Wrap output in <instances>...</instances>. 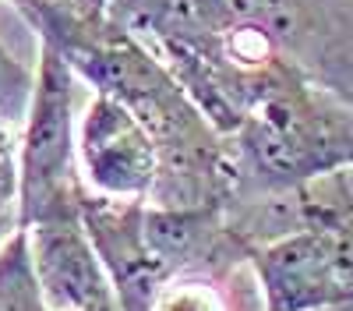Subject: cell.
Returning a JSON list of instances; mask_svg holds the SVG:
<instances>
[{"mask_svg": "<svg viewBox=\"0 0 353 311\" xmlns=\"http://www.w3.org/2000/svg\"><path fill=\"white\" fill-rule=\"evenodd\" d=\"M36 39L68 61L78 81L117 99L152 134L159 170L145 202L152 205H230L241 170L230 141L198 110L163 57L110 14H81L68 0H11Z\"/></svg>", "mask_w": 353, "mask_h": 311, "instance_id": "cell-1", "label": "cell"}, {"mask_svg": "<svg viewBox=\"0 0 353 311\" xmlns=\"http://www.w3.org/2000/svg\"><path fill=\"white\" fill-rule=\"evenodd\" d=\"M39 43V61L32 71L25 117L18 124L14 149V226L32 223L36 216L71 205L81 194L74 166V71L50 43Z\"/></svg>", "mask_w": 353, "mask_h": 311, "instance_id": "cell-2", "label": "cell"}, {"mask_svg": "<svg viewBox=\"0 0 353 311\" xmlns=\"http://www.w3.org/2000/svg\"><path fill=\"white\" fill-rule=\"evenodd\" d=\"M74 166L88 194L149 198L159 156L152 134L117 99L92 92L74 121Z\"/></svg>", "mask_w": 353, "mask_h": 311, "instance_id": "cell-3", "label": "cell"}, {"mask_svg": "<svg viewBox=\"0 0 353 311\" xmlns=\"http://www.w3.org/2000/svg\"><path fill=\"white\" fill-rule=\"evenodd\" d=\"M78 212L110 279L117 311H152L170 272L145 241V198H103L81 188Z\"/></svg>", "mask_w": 353, "mask_h": 311, "instance_id": "cell-4", "label": "cell"}, {"mask_svg": "<svg viewBox=\"0 0 353 311\" xmlns=\"http://www.w3.org/2000/svg\"><path fill=\"white\" fill-rule=\"evenodd\" d=\"M25 234L32 269L50 311H88L113 304L110 279L81 226L78 202L36 216L32 223H25Z\"/></svg>", "mask_w": 353, "mask_h": 311, "instance_id": "cell-5", "label": "cell"}, {"mask_svg": "<svg viewBox=\"0 0 353 311\" xmlns=\"http://www.w3.org/2000/svg\"><path fill=\"white\" fill-rule=\"evenodd\" d=\"M152 311H230L226 297L205 269H181L163 279Z\"/></svg>", "mask_w": 353, "mask_h": 311, "instance_id": "cell-6", "label": "cell"}, {"mask_svg": "<svg viewBox=\"0 0 353 311\" xmlns=\"http://www.w3.org/2000/svg\"><path fill=\"white\" fill-rule=\"evenodd\" d=\"M28 92H32V71L21 61H14V53L0 43V113H4V121H11L14 128L25 117Z\"/></svg>", "mask_w": 353, "mask_h": 311, "instance_id": "cell-7", "label": "cell"}, {"mask_svg": "<svg viewBox=\"0 0 353 311\" xmlns=\"http://www.w3.org/2000/svg\"><path fill=\"white\" fill-rule=\"evenodd\" d=\"M14 149H18V128L11 121H4V113H0V170L4 174H14ZM18 181V174H14Z\"/></svg>", "mask_w": 353, "mask_h": 311, "instance_id": "cell-8", "label": "cell"}, {"mask_svg": "<svg viewBox=\"0 0 353 311\" xmlns=\"http://www.w3.org/2000/svg\"><path fill=\"white\" fill-rule=\"evenodd\" d=\"M68 4L81 14H110L121 0H68Z\"/></svg>", "mask_w": 353, "mask_h": 311, "instance_id": "cell-9", "label": "cell"}, {"mask_svg": "<svg viewBox=\"0 0 353 311\" xmlns=\"http://www.w3.org/2000/svg\"><path fill=\"white\" fill-rule=\"evenodd\" d=\"M11 230H14V202L0 198V241H4Z\"/></svg>", "mask_w": 353, "mask_h": 311, "instance_id": "cell-10", "label": "cell"}, {"mask_svg": "<svg viewBox=\"0 0 353 311\" xmlns=\"http://www.w3.org/2000/svg\"><path fill=\"white\" fill-rule=\"evenodd\" d=\"M14 188H18L14 174H4V170H0V198H8V202H14Z\"/></svg>", "mask_w": 353, "mask_h": 311, "instance_id": "cell-11", "label": "cell"}, {"mask_svg": "<svg viewBox=\"0 0 353 311\" xmlns=\"http://www.w3.org/2000/svg\"><path fill=\"white\" fill-rule=\"evenodd\" d=\"M88 311H117V304H106V308H88Z\"/></svg>", "mask_w": 353, "mask_h": 311, "instance_id": "cell-12", "label": "cell"}, {"mask_svg": "<svg viewBox=\"0 0 353 311\" xmlns=\"http://www.w3.org/2000/svg\"><path fill=\"white\" fill-rule=\"evenodd\" d=\"M329 311H353V304H346V308H329Z\"/></svg>", "mask_w": 353, "mask_h": 311, "instance_id": "cell-13", "label": "cell"}]
</instances>
